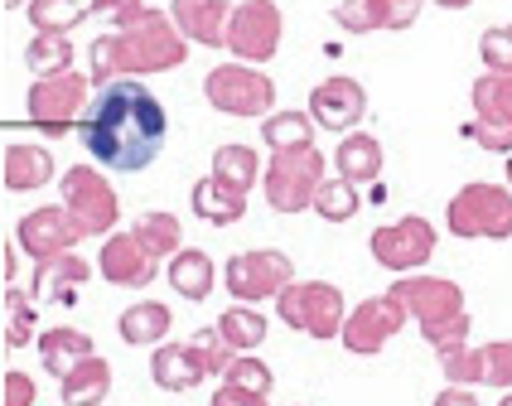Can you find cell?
Returning a JSON list of instances; mask_svg holds the SVG:
<instances>
[{"mask_svg": "<svg viewBox=\"0 0 512 406\" xmlns=\"http://www.w3.org/2000/svg\"><path fill=\"white\" fill-rule=\"evenodd\" d=\"M440 358V373H445V382H455V387H484V348H469V344H459L450 348V353H435Z\"/></svg>", "mask_w": 512, "mask_h": 406, "instance_id": "36", "label": "cell"}, {"mask_svg": "<svg viewBox=\"0 0 512 406\" xmlns=\"http://www.w3.org/2000/svg\"><path fill=\"white\" fill-rule=\"evenodd\" d=\"M261 145H266L271 155L310 150L314 145V116L310 112H271V116H261Z\"/></svg>", "mask_w": 512, "mask_h": 406, "instance_id": "27", "label": "cell"}, {"mask_svg": "<svg viewBox=\"0 0 512 406\" xmlns=\"http://www.w3.org/2000/svg\"><path fill=\"white\" fill-rule=\"evenodd\" d=\"M87 10H92V20H107L112 29H126V25H136L145 10V0H87Z\"/></svg>", "mask_w": 512, "mask_h": 406, "instance_id": "43", "label": "cell"}, {"mask_svg": "<svg viewBox=\"0 0 512 406\" xmlns=\"http://www.w3.org/2000/svg\"><path fill=\"white\" fill-rule=\"evenodd\" d=\"M324 179H329V165L310 145V150L271 155V165L261 170V189H266V203L276 213H305V208H314V194H319Z\"/></svg>", "mask_w": 512, "mask_h": 406, "instance_id": "6", "label": "cell"}, {"mask_svg": "<svg viewBox=\"0 0 512 406\" xmlns=\"http://www.w3.org/2000/svg\"><path fill=\"white\" fill-rule=\"evenodd\" d=\"M469 329H474V319H469V310H459V315H450V319L421 324V339H426L435 353H450V348L469 344Z\"/></svg>", "mask_w": 512, "mask_h": 406, "instance_id": "39", "label": "cell"}, {"mask_svg": "<svg viewBox=\"0 0 512 406\" xmlns=\"http://www.w3.org/2000/svg\"><path fill=\"white\" fill-rule=\"evenodd\" d=\"M484 387H503V392H512V339H493V344H484Z\"/></svg>", "mask_w": 512, "mask_h": 406, "instance_id": "44", "label": "cell"}, {"mask_svg": "<svg viewBox=\"0 0 512 406\" xmlns=\"http://www.w3.org/2000/svg\"><path fill=\"white\" fill-rule=\"evenodd\" d=\"M54 179V155L39 141H10L5 145V189L10 194H34Z\"/></svg>", "mask_w": 512, "mask_h": 406, "instance_id": "18", "label": "cell"}, {"mask_svg": "<svg viewBox=\"0 0 512 406\" xmlns=\"http://www.w3.org/2000/svg\"><path fill=\"white\" fill-rule=\"evenodd\" d=\"M10 5H25V0H10Z\"/></svg>", "mask_w": 512, "mask_h": 406, "instance_id": "52", "label": "cell"}, {"mask_svg": "<svg viewBox=\"0 0 512 406\" xmlns=\"http://www.w3.org/2000/svg\"><path fill=\"white\" fill-rule=\"evenodd\" d=\"M189 344H194V353H199V363H203V373H208V377H223V373H228V363L237 358V348L223 339V329H218V324L199 329Z\"/></svg>", "mask_w": 512, "mask_h": 406, "instance_id": "38", "label": "cell"}, {"mask_svg": "<svg viewBox=\"0 0 512 406\" xmlns=\"http://www.w3.org/2000/svg\"><path fill=\"white\" fill-rule=\"evenodd\" d=\"M435 237H440V232L430 228V218L406 213V218H397V223H387V228L372 232L368 252H372V261H377L382 271H401V276H411V271H421V266L435 257Z\"/></svg>", "mask_w": 512, "mask_h": 406, "instance_id": "12", "label": "cell"}, {"mask_svg": "<svg viewBox=\"0 0 512 406\" xmlns=\"http://www.w3.org/2000/svg\"><path fill=\"white\" fill-rule=\"evenodd\" d=\"M445 228L455 237H488V242H508L512 237V189L508 184H488V179H474L464 184L450 208H445Z\"/></svg>", "mask_w": 512, "mask_h": 406, "instance_id": "5", "label": "cell"}, {"mask_svg": "<svg viewBox=\"0 0 512 406\" xmlns=\"http://www.w3.org/2000/svg\"><path fill=\"white\" fill-rule=\"evenodd\" d=\"M107 392H112V363L97 358V353L83 358L68 377H58V397H63V406H97V402H107Z\"/></svg>", "mask_w": 512, "mask_h": 406, "instance_id": "26", "label": "cell"}, {"mask_svg": "<svg viewBox=\"0 0 512 406\" xmlns=\"http://www.w3.org/2000/svg\"><path fill=\"white\" fill-rule=\"evenodd\" d=\"M218 329H223V339H228L237 353H252V348L266 344V315L261 310H252V305H232V310H223L218 315Z\"/></svg>", "mask_w": 512, "mask_h": 406, "instance_id": "33", "label": "cell"}, {"mask_svg": "<svg viewBox=\"0 0 512 406\" xmlns=\"http://www.w3.org/2000/svg\"><path fill=\"white\" fill-rule=\"evenodd\" d=\"M170 324H174L170 305H160V300H136V305H126V310L116 315V334H121L131 348H155V344H165Z\"/></svg>", "mask_w": 512, "mask_h": 406, "instance_id": "23", "label": "cell"}, {"mask_svg": "<svg viewBox=\"0 0 512 406\" xmlns=\"http://www.w3.org/2000/svg\"><path fill=\"white\" fill-rule=\"evenodd\" d=\"M87 92H92V73H49V78H34L25 92V112L39 131L63 136L68 126H78L87 112Z\"/></svg>", "mask_w": 512, "mask_h": 406, "instance_id": "7", "label": "cell"}, {"mask_svg": "<svg viewBox=\"0 0 512 406\" xmlns=\"http://www.w3.org/2000/svg\"><path fill=\"white\" fill-rule=\"evenodd\" d=\"M165 136H170V116L141 78H116V83L97 87L92 107L78 121L83 150L102 170L116 174L150 170L155 155L165 150Z\"/></svg>", "mask_w": 512, "mask_h": 406, "instance_id": "1", "label": "cell"}, {"mask_svg": "<svg viewBox=\"0 0 512 406\" xmlns=\"http://www.w3.org/2000/svg\"><path fill=\"white\" fill-rule=\"evenodd\" d=\"M25 15L34 34H73L83 20H92L87 0H25Z\"/></svg>", "mask_w": 512, "mask_h": 406, "instance_id": "29", "label": "cell"}, {"mask_svg": "<svg viewBox=\"0 0 512 406\" xmlns=\"http://www.w3.org/2000/svg\"><path fill=\"white\" fill-rule=\"evenodd\" d=\"M305 112L314 116V126H324V131H358V121L368 116V87L358 83V78H324V83L310 92V107Z\"/></svg>", "mask_w": 512, "mask_h": 406, "instance_id": "15", "label": "cell"}, {"mask_svg": "<svg viewBox=\"0 0 512 406\" xmlns=\"http://www.w3.org/2000/svg\"><path fill=\"white\" fill-rule=\"evenodd\" d=\"M58 194H63V208L73 213V223L83 228V237H102L121 218V199H116L112 179L97 170V165H68Z\"/></svg>", "mask_w": 512, "mask_h": 406, "instance_id": "8", "label": "cell"}, {"mask_svg": "<svg viewBox=\"0 0 512 406\" xmlns=\"http://www.w3.org/2000/svg\"><path fill=\"white\" fill-rule=\"evenodd\" d=\"M508 189H512V155H508Z\"/></svg>", "mask_w": 512, "mask_h": 406, "instance_id": "51", "label": "cell"}, {"mask_svg": "<svg viewBox=\"0 0 512 406\" xmlns=\"http://www.w3.org/2000/svg\"><path fill=\"white\" fill-rule=\"evenodd\" d=\"M174 25L189 44H203V49H228V20L232 5L228 0H174L170 5Z\"/></svg>", "mask_w": 512, "mask_h": 406, "instance_id": "17", "label": "cell"}, {"mask_svg": "<svg viewBox=\"0 0 512 406\" xmlns=\"http://www.w3.org/2000/svg\"><path fill=\"white\" fill-rule=\"evenodd\" d=\"M377 5H382V29H411L426 10V0H377Z\"/></svg>", "mask_w": 512, "mask_h": 406, "instance_id": "45", "label": "cell"}, {"mask_svg": "<svg viewBox=\"0 0 512 406\" xmlns=\"http://www.w3.org/2000/svg\"><path fill=\"white\" fill-rule=\"evenodd\" d=\"M223 382L242 387V392H261V397H271L276 373H271V363H261L256 353H237V358L228 363V373H223Z\"/></svg>", "mask_w": 512, "mask_h": 406, "instance_id": "37", "label": "cell"}, {"mask_svg": "<svg viewBox=\"0 0 512 406\" xmlns=\"http://www.w3.org/2000/svg\"><path fill=\"white\" fill-rule=\"evenodd\" d=\"M83 242V228L73 223V213L63 203H44V208H29L15 228V247H25L29 261H49L63 257Z\"/></svg>", "mask_w": 512, "mask_h": 406, "instance_id": "13", "label": "cell"}, {"mask_svg": "<svg viewBox=\"0 0 512 406\" xmlns=\"http://www.w3.org/2000/svg\"><path fill=\"white\" fill-rule=\"evenodd\" d=\"M276 315L281 324L310 334L319 344L339 339L343 334V319H348V300L334 281H290V286L276 295Z\"/></svg>", "mask_w": 512, "mask_h": 406, "instance_id": "4", "label": "cell"}, {"mask_svg": "<svg viewBox=\"0 0 512 406\" xmlns=\"http://www.w3.org/2000/svg\"><path fill=\"white\" fill-rule=\"evenodd\" d=\"M131 232L141 237V247L150 252V257L170 261L179 247H184V223L174 218V213H165V208H150V213H141L136 223H131Z\"/></svg>", "mask_w": 512, "mask_h": 406, "instance_id": "28", "label": "cell"}, {"mask_svg": "<svg viewBox=\"0 0 512 406\" xmlns=\"http://www.w3.org/2000/svg\"><path fill=\"white\" fill-rule=\"evenodd\" d=\"M165 281L174 286L179 300H208L213 286H218V266L199 247H179L170 257V266H165Z\"/></svg>", "mask_w": 512, "mask_h": 406, "instance_id": "22", "label": "cell"}, {"mask_svg": "<svg viewBox=\"0 0 512 406\" xmlns=\"http://www.w3.org/2000/svg\"><path fill=\"white\" fill-rule=\"evenodd\" d=\"M498 406H512V392H503V402H498Z\"/></svg>", "mask_w": 512, "mask_h": 406, "instance_id": "50", "label": "cell"}, {"mask_svg": "<svg viewBox=\"0 0 512 406\" xmlns=\"http://www.w3.org/2000/svg\"><path fill=\"white\" fill-rule=\"evenodd\" d=\"M281 34H285V15L276 0H237L228 20V49L242 63H271L281 54Z\"/></svg>", "mask_w": 512, "mask_h": 406, "instance_id": "10", "label": "cell"}, {"mask_svg": "<svg viewBox=\"0 0 512 406\" xmlns=\"http://www.w3.org/2000/svg\"><path fill=\"white\" fill-rule=\"evenodd\" d=\"M203 97L208 107L223 116H237V121H256V116H271L276 112V83L256 68V63H218L203 73Z\"/></svg>", "mask_w": 512, "mask_h": 406, "instance_id": "3", "label": "cell"}, {"mask_svg": "<svg viewBox=\"0 0 512 406\" xmlns=\"http://www.w3.org/2000/svg\"><path fill=\"white\" fill-rule=\"evenodd\" d=\"M25 68L34 78L68 73V68H73V39H68V34H34L25 44Z\"/></svg>", "mask_w": 512, "mask_h": 406, "instance_id": "32", "label": "cell"}, {"mask_svg": "<svg viewBox=\"0 0 512 406\" xmlns=\"http://www.w3.org/2000/svg\"><path fill=\"white\" fill-rule=\"evenodd\" d=\"M382 165H387L382 141L368 136V131H348L339 141V150H334V174L353 179V184H377V179H382Z\"/></svg>", "mask_w": 512, "mask_h": 406, "instance_id": "24", "label": "cell"}, {"mask_svg": "<svg viewBox=\"0 0 512 406\" xmlns=\"http://www.w3.org/2000/svg\"><path fill=\"white\" fill-rule=\"evenodd\" d=\"M213 406H271V397H261V392H242V387H213Z\"/></svg>", "mask_w": 512, "mask_h": 406, "instance_id": "47", "label": "cell"}, {"mask_svg": "<svg viewBox=\"0 0 512 406\" xmlns=\"http://www.w3.org/2000/svg\"><path fill=\"white\" fill-rule=\"evenodd\" d=\"M392 295H397L401 310L416 319V324H435V319H450L464 310V290L450 276H421V271H411V276L392 281Z\"/></svg>", "mask_w": 512, "mask_h": 406, "instance_id": "14", "label": "cell"}, {"mask_svg": "<svg viewBox=\"0 0 512 406\" xmlns=\"http://www.w3.org/2000/svg\"><path fill=\"white\" fill-rule=\"evenodd\" d=\"M87 281H92V266H87L78 252L34 261V300H63V305H68Z\"/></svg>", "mask_w": 512, "mask_h": 406, "instance_id": "19", "label": "cell"}, {"mask_svg": "<svg viewBox=\"0 0 512 406\" xmlns=\"http://www.w3.org/2000/svg\"><path fill=\"white\" fill-rule=\"evenodd\" d=\"M213 174H218L223 184H232V189L252 194L256 179H261V155H256L252 145L228 141V145H218V150H213Z\"/></svg>", "mask_w": 512, "mask_h": 406, "instance_id": "30", "label": "cell"}, {"mask_svg": "<svg viewBox=\"0 0 512 406\" xmlns=\"http://www.w3.org/2000/svg\"><path fill=\"white\" fill-rule=\"evenodd\" d=\"M334 25L348 29V34H372V29H382V5L377 0H339Z\"/></svg>", "mask_w": 512, "mask_h": 406, "instance_id": "41", "label": "cell"}, {"mask_svg": "<svg viewBox=\"0 0 512 406\" xmlns=\"http://www.w3.org/2000/svg\"><path fill=\"white\" fill-rule=\"evenodd\" d=\"M295 281V261L276 252V247H252V252H237L223 266V286L237 305H261V300H276L285 286Z\"/></svg>", "mask_w": 512, "mask_h": 406, "instance_id": "9", "label": "cell"}, {"mask_svg": "<svg viewBox=\"0 0 512 406\" xmlns=\"http://www.w3.org/2000/svg\"><path fill=\"white\" fill-rule=\"evenodd\" d=\"M97 271H102V281H107V286L145 290L155 276H160V257H150V252H145L136 232H112V237L102 242Z\"/></svg>", "mask_w": 512, "mask_h": 406, "instance_id": "16", "label": "cell"}, {"mask_svg": "<svg viewBox=\"0 0 512 406\" xmlns=\"http://www.w3.org/2000/svg\"><path fill=\"white\" fill-rule=\"evenodd\" d=\"M464 136L474 145H484L488 155H512V121H488V116H474L464 126Z\"/></svg>", "mask_w": 512, "mask_h": 406, "instance_id": "42", "label": "cell"}, {"mask_svg": "<svg viewBox=\"0 0 512 406\" xmlns=\"http://www.w3.org/2000/svg\"><path fill=\"white\" fill-rule=\"evenodd\" d=\"M34 344H39V358H44V368H49L54 377H68L83 358H92V339H87L83 329H73V324L44 329Z\"/></svg>", "mask_w": 512, "mask_h": 406, "instance_id": "25", "label": "cell"}, {"mask_svg": "<svg viewBox=\"0 0 512 406\" xmlns=\"http://www.w3.org/2000/svg\"><path fill=\"white\" fill-rule=\"evenodd\" d=\"M430 406H479V397H474V387H455V382H450Z\"/></svg>", "mask_w": 512, "mask_h": 406, "instance_id": "48", "label": "cell"}, {"mask_svg": "<svg viewBox=\"0 0 512 406\" xmlns=\"http://www.w3.org/2000/svg\"><path fill=\"white\" fill-rule=\"evenodd\" d=\"M189 58V39L179 34L174 15L145 10L136 25L112 29L92 44V83L107 87L116 78H150V73H174Z\"/></svg>", "mask_w": 512, "mask_h": 406, "instance_id": "2", "label": "cell"}, {"mask_svg": "<svg viewBox=\"0 0 512 406\" xmlns=\"http://www.w3.org/2000/svg\"><path fill=\"white\" fill-rule=\"evenodd\" d=\"M5 406H34V377L10 368L5 373Z\"/></svg>", "mask_w": 512, "mask_h": 406, "instance_id": "46", "label": "cell"}, {"mask_svg": "<svg viewBox=\"0 0 512 406\" xmlns=\"http://www.w3.org/2000/svg\"><path fill=\"white\" fill-rule=\"evenodd\" d=\"M479 58L484 73H512V25H488L479 34Z\"/></svg>", "mask_w": 512, "mask_h": 406, "instance_id": "40", "label": "cell"}, {"mask_svg": "<svg viewBox=\"0 0 512 406\" xmlns=\"http://www.w3.org/2000/svg\"><path fill=\"white\" fill-rule=\"evenodd\" d=\"M189 208L199 213L203 223H213V228H232V223L247 218V194L223 184L218 174H208V179H199V184L189 189Z\"/></svg>", "mask_w": 512, "mask_h": 406, "instance_id": "21", "label": "cell"}, {"mask_svg": "<svg viewBox=\"0 0 512 406\" xmlns=\"http://www.w3.org/2000/svg\"><path fill=\"white\" fill-rule=\"evenodd\" d=\"M435 5H440V10H469L474 0H435Z\"/></svg>", "mask_w": 512, "mask_h": 406, "instance_id": "49", "label": "cell"}, {"mask_svg": "<svg viewBox=\"0 0 512 406\" xmlns=\"http://www.w3.org/2000/svg\"><path fill=\"white\" fill-rule=\"evenodd\" d=\"M469 102H474V116L512 121V73H484V78H474Z\"/></svg>", "mask_w": 512, "mask_h": 406, "instance_id": "34", "label": "cell"}, {"mask_svg": "<svg viewBox=\"0 0 512 406\" xmlns=\"http://www.w3.org/2000/svg\"><path fill=\"white\" fill-rule=\"evenodd\" d=\"M150 377H155L160 392H189V387H199L208 373H203L194 344L184 339V344H155V353H150Z\"/></svg>", "mask_w": 512, "mask_h": 406, "instance_id": "20", "label": "cell"}, {"mask_svg": "<svg viewBox=\"0 0 512 406\" xmlns=\"http://www.w3.org/2000/svg\"><path fill=\"white\" fill-rule=\"evenodd\" d=\"M363 184H353V179H343V174H329L324 184H319V194H314V213L324 218V223H348V218H358V208H363V194H358Z\"/></svg>", "mask_w": 512, "mask_h": 406, "instance_id": "31", "label": "cell"}, {"mask_svg": "<svg viewBox=\"0 0 512 406\" xmlns=\"http://www.w3.org/2000/svg\"><path fill=\"white\" fill-rule=\"evenodd\" d=\"M34 324H39V310H34V295H25L20 286L5 290V344L25 348L34 339Z\"/></svg>", "mask_w": 512, "mask_h": 406, "instance_id": "35", "label": "cell"}, {"mask_svg": "<svg viewBox=\"0 0 512 406\" xmlns=\"http://www.w3.org/2000/svg\"><path fill=\"white\" fill-rule=\"evenodd\" d=\"M406 310H401V300L387 290V295H368V300H358L348 319H343V334L339 344L348 353H358V358H372V353H382V348L397 339L401 329H406Z\"/></svg>", "mask_w": 512, "mask_h": 406, "instance_id": "11", "label": "cell"}]
</instances>
